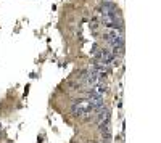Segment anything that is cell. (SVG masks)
I'll return each mask as SVG.
<instances>
[{
	"label": "cell",
	"instance_id": "cell-1",
	"mask_svg": "<svg viewBox=\"0 0 161 143\" xmlns=\"http://www.w3.org/2000/svg\"><path fill=\"white\" fill-rule=\"evenodd\" d=\"M118 10H119V8H118V5H116L114 0H103V2L97 7V11L100 13L102 16H106V15L114 13V11H118Z\"/></svg>",
	"mask_w": 161,
	"mask_h": 143
}]
</instances>
